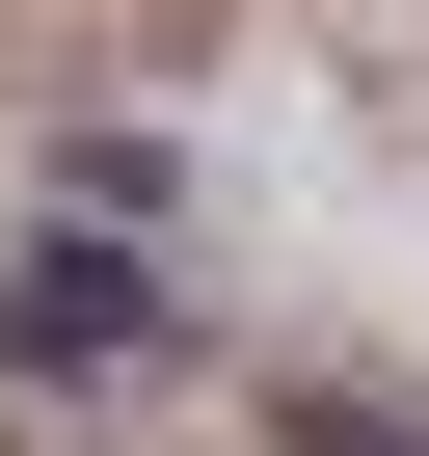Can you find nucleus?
<instances>
[{
	"label": "nucleus",
	"mask_w": 429,
	"mask_h": 456,
	"mask_svg": "<svg viewBox=\"0 0 429 456\" xmlns=\"http://www.w3.org/2000/svg\"><path fill=\"white\" fill-rule=\"evenodd\" d=\"M269 456H429V429H402V403H295Z\"/></svg>",
	"instance_id": "obj_1"
}]
</instances>
